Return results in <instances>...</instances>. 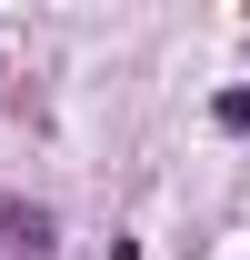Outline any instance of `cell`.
<instances>
[{
  "label": "cell",
  "instance_id": "6da1fadb",
  "mask_svg": "<svg viewBox=\"0 0 250 260\" xmlns=\"http://www.w3.org/2000/svg\"><path fill=\"white\" fill-rule=\"evenodd\" d=\"M210 120H220V130H250V90H220V100H210Z\"/></svg>",
  "mask_w": 250,
  "mask_h": 260
}]
</instances>
